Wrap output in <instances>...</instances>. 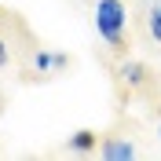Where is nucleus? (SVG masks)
Here are the masks:
<instances>
[{"instance_id":"f257e3e1","label":"nucleus","mask_w":161,"mask_h":161,"mask_svg":"<svg viewBox=\"0 0 161 161\" xmlns=\"http://www.w3.org/2000/svg\"><path fill=\"white\" fill-rule=\"evenodd\" d=\"M125 22H128V15H125V4L121 0H99V8H95V30H99V37L106 40V48L114 55H125L128 51Z\"/></svg>"},{"instance_id":"f03ea898","label":"nucleus","mask_w":161,"mask_h":161,"mask_svg":"<svg viewBox=\"0 0 161 161\" xmlns=\"http://www.w3.org/2000/svg\"><path fill=\"white\" fill-rule=\"evenodd\" d=\"M121 77L128 88H147V80H150V70L143 66V62H125L121 66Z\"/></svg>"},{"instance_id":"7ed1b4c3","label":"nucleus","mask_w":161,"mask_h":161,"mask_svg":"<svg viewBox=\"0 0 161 161\" xmlns=\"http://www.w3.org/2000/svg\"><path fill=\"white\" fill-rule=\"evenodd\" d=\"M95 147H99V136L92 128H80V132L70 136V150H77V154H88V150H95Z\"/></svg>"},{"instance_id":"20e7f679","label":"nucleus","mask_w":161,"mask_h":161,"mask_svg":"<svg viewBox=\"0 0 161 161\" xmlns=\"http://www.w3.org/2000/svg\"><path fill=\"white\" fill-rule=\"evenodd\" d=\"M99 150H103V158H132V154H136V150H132V143H125V139H114V136H110L106 143H103Z\"/></svg>"},{"instance_id":"39448f33","label":"nucleus","mask_w":161,"mask_h":161,"mask_svg":"<svg viewBox=\"0 0 161 161\" xmlns=\"http://www.w3.org/2000/svg\"><path fill=\"white\" fill-rule=\"evenodd\" d=\"M51 66H55V55H48V51H33V70H51Z\"/></svg>"},{"instance_id":"423d86ee","label":"nucleus","mask_w":161,"mask_h":161,"mask_svg":"<svg viewBox=\"0 0 161 161\" xmlns=\"http://www.w3.org/2000/svg\"><path fill=\"white\" fill-rule=\"evenodd\" d=\"M11 59H15V44H8V40L0 37V66H8Z\"/></svg>"},{"instance_id":"0eeeda50","label":"nucleus","mask_w":161,"mask_h":161,"mask_svg":"<svg viewBox=\"0 0 161 161\" xmlns=\"http://www.w3.org/2000/svg\"><path fill=\"white\" fill-rule=\"evenodd\" d=\"M150 37H154V40H161V8H154V11H150Z\"/></svg>"}]
</instances>
